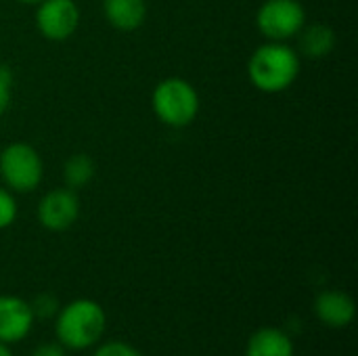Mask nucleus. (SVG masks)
Returning a JSON list of instances; mask_svg holds the SVG:
<instances>
[{
	"label": "nucleus",
	"mask_w": 358,
	"mask_h": 356,
	"mask_svg": "<svg viewBox=\"0 0 358 356\" xmlns=\"http://www.w3.org/2000/svg\"><path fill=\"white\" fill-rule=\"evenodd\" d=\"M302 69L300 55L287 42H264L248 61L252 86L266 94H279L294 86Z\"/></svg>",
	"instance_id": "1"
},
{
	"label": "nucleus",
	"mask_w": 358,
	"mask_h": 356,
	"mask_svg": "<svg viewBox=\"0 0 358 356\" xmlns=\"http://www.w3.org/2000/svg\"><path fill=\"white\" fill-rule=\"evenodd\" d=\"M107 327V315L94 300H73L57 313V340L63 348L86 350L94 346Z\"/></svg>",
	"instance_id": "2"
},
{
	"label": "nucleus",
	"mask_w": 358,
	"mask_h": 356,
	"mask_svg": "<svg viewBox=\"0 0 358 356\" xmlns=\"http://www.w3.org/2000/svg\"><path fill=\"white\" fill-rule=\"evenodd\" d=\"M199 92L185 78H166L151 92V109L155 118L170 128H185L199 113Z\"/></svg>",
	"instance_id": "3"
},
{
	"label": "nucleus",
	"mask_w": 358,
	"mask_h": 356,
	"mask_svg": "<svg viewBox=\"0 0 358 356\" xmlns=\"http://www.w3.org/2000/svg\"><path fill=\"white\" fill-rule=\"evenodd\" d=\"M0 178L13 193H31L44 178V162L36 147L15 141L0 151Z\"/></svg>",
	"instance_id": "4"
},
{
	"label": "nucleus",
	"mask_w": 358,
	"mask_h": 356,
	"mask_svg": "<svg viewBox=\"0 0 358 356\" xmlns=\"http://www.w3.org/2000/svg\"><path fill=\"white\" fill-rule=\"evenodd\" d=\"M306 25V8L300 0H264L256 13V27L268 42H287Z\"/></svg>",
	"instance_id": "5"
},
{
	"label": "nucleus",
	"mask_w": 358,
	"mask_h": 356,
	"mask_svg": "<svg viewBox=\"0 0 358 356\" xmlns=\"http://www.w3.org/2000/svg\"><path fill=\"white\" fill-rule=\"evenodd\" d=\"M80 6L76 0H42L36 4V29L50 42L69 40L80 27Z\"/></svg>",
	"instance_id": "6"
},
{
	"label": "nucleus",
	"mask_w": 358,
	"mask_h": 356,
	"mask_svg": "<svg viewBox=\"0 0 358 356\" xmlns=\"http://www.w3.org/2000/svg\"><path fill=\"white\" fill-rule=\"evenodd\" d=\"M38 222L50 233H63L71 229L80 218V197L73 189L61 187L44 193L36 208Z\"/></svg>",
	"instance_id": "7"
},
{
	"label": "nucleus",
	"mask_w": 358,
	"mask_h": 356,
	"mask_svg": "<svg viewBox=\"0 0 358 356\" xmlns=\"http://www.w3.org/2000/svg\"><path fill=\"white\" fill-rule=\"evenodd\" d=\"M31 304L17 296H0V342L15 344L29 336L34 327Z\"/></svg>",
	"instance_id": "8"
},
{
	"label": "nucleus",
	"mask_w": 358,
	"mask_h": 356,
	"mask_svg": "<svg viewBox=\"0 0 358 356\" xmlns=\"http://www.w3.org/2000/svg\"><path fill=\"white\" fill-rule=\"evenodd\" d=\"M315 315L321 323L329 327H346L357 315L355 300L342 290L321 292L315 300Z\"/></svg>",
	"instance_id": "9"
},
{
	"label": "nucleus",
	"mask_w": 358,
	"mask_h": 356,
	"mask_svg": "<svg viewBox=\"0 0 358 356\" xmlns=\"http://www.w3.org/2000/svg\"><path fill=\"white\" fill-rule=\"evenodd\" d=\"M103 17L117 31H134L147 19V0H103Z\"/></svg>",
	"instance_id": "10"
},
{
	"label": "nucleus",
	"mask_w": 358,
	"mask_h": 356,
	"mask_svg": "<svg viewBox=\"0 0 358 356\" xmlns=\"http://www.w3.org/2000/svg\"><path fill=\"white\" fill-rule=\"evenodd\" d=\"M300 52L308 59H325L336 48V31L325 23H306L296 36Z\"/></svg>",
	"instance_id": "11"
},
{
	"label": "nucleus",
	"mask_w": 358,
	"mask_h": 356,
	"mask_svg": "<svg viewBox=\"0 0 358 356\" xmlns=\"http://www.w3.org/2000/svg\"><path fill=\"white\" fill-rule=\"evenodd\" d=\"M245 356H294V342L281 329L262 327L252 334Z\"/></svg>",
	"instance_id": "12"
},
{
	"label": "nucleus",
	"mask_w": 358,
	"mask_h": 356,
	"mask_svg": "<svg viewBox=\"0 0 358 356\" xmlns=\"http://www.w3.org/2000/svg\"><path fill=\"white\" fill-rule=\"evenodd\" d=\"M96 174V164L86 153H73L63 164V180L67 189H84L88 183H92Z\"/></svg>",
	"instance_id": "13"
},
{
	"label": "nucleus",
	"mask_w": 358,
	"mask_h": 356,
	"mask_svg": "<svg viewBox=\"0 0 358 356\" xmlns=\"http://www.w3.org/2000/svg\"><path fill=\"white\" fill-rule=\"evenodd\" d=\"M17 218V201L13 197V191L6 187H0V231L8 229Z\"/></svg>",
	"instance_id": "14"
},
{
	"label": "nucleus",
	"mask_w": 358,
	"mask_h": 356,
	"mask_svg": "<svg viewBox=\"0 0 358 356\" xmlns=\"http://www.w3.org/2000/svg\"><path fill=\"white\" fill-rule=\"evenodd\" d=\"M92 356H143L132 344L128 342H120V340H113V342H105L101 344L94 355Z\"/></svg>",
	"instance_id": "15"
},
{
	"label": "nucleus",
	"mask_w": 358,
	"mask_h": 356,
	"mask_svg": "<svg viewBox=\"0 0 358 356\" xmlns=\"http://www.w3.org/2000/svg\"><path fill=\"white\" fill-rule=\"evenodd\" d=\"M10 97H13V76L6 67H0V118L8 109Z\"/></svg>",
	"instance_id": "16"
},
{
	"label": "nucleus",
	"mask_w": 358,
	"mask_h": 356,
	"mask_svg": "<svg viewBox=\"0 0 358 356\" xmlns=\"http://www.w3.org/2000/svg\"><path fill=\"white\" fill-rule=\"evenodd\" d=\"M31 311H34V315H40V317H52L57 313V302L52 296L44 294L31 304Z\"/></svg>",
	"instance_id": "17"
},
{
	"label": "nucleus",
	"mask_w": 358,
	"mask_h": 356,
	"mask_svg": "<svg viewBox=\"0 0 358 356\" xmlns=\"http://www.w3.org/2000/svg\"><path fill=\"white\" fill-rule=\"evenodd\" d=\"M31 356H65V348L59 342H46L42 346H38Z\"/></svg>",
	"instance_id": "18"
},
{
	"label": "nucleus",
	"mask_w": 358,
	"mask_h": 356,
	"mask_svg": "<svg viewBox=\"0 0 358 356\" xmlns=\"http://www.w3.org/2000/svg\"><path fill=\"white\" fill-rule=\"evenodd\" d=\"M0 356H13V353L8 350V346L2 344V342H0Z\"/></svg>",
	"instance_id": "19"
},
{
	"label": "nucleus",
	"mask_w": 358,
	"mask_h": 356,
	"mask_svg": "<svg viewBox=\"0 0 358 356\" xmlns=\"http://www.w3.org/2000/svg\"><path fill=\"white\" fill-rule=\"evenodd\" d=\"M17 2H21V4H27V6H36V4H40L42 0H17Z\"/></svg>",
	"instance_id": "20"
}]
</instances>
